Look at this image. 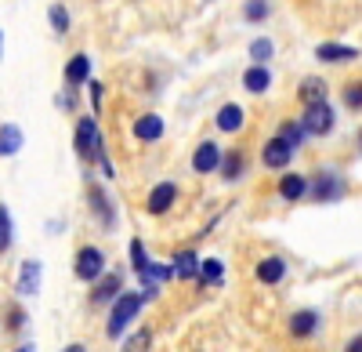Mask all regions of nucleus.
Here are the masks:
<instances>
[{
    "instance_id": "nucleus-3",
    "label": "nucleus",
    "mask_w": 362,
    "mask_h": 352,
    "mask_svg": "<svg viewBox=\"0 0 362 352\" xmlns=\"http://www.w3.org/2000/svg\"><path fill=\"white\" fill-rule=\"evenodd\" d=\"M102 269H105V254H102L98 247H83V251L76 254V276H80V280H98Z\"/></svg>"
},
{
    "instance_id": "nucleus-1",
    "label": "nucleus",
    "mask_w": 362,
    "mask_h": 352,
    "mask_svg": "<svg viewBox=\"0 0 362 352\" xmlns=\"http://www.w3.org/2000/svg\"><path fill=\"white\" fill-rule=\"evenodd\" d=\"M141 302H145V295H124V298H116V305H112V319H109V338H119V334H124V327L138 316Z\"/></svg>"
},
{
    "instance_id": "nucleus-19",
    "label": "nucleus",
    "mask_w": 362,
    "mask_h": 352,
    "mask_svg": "<svg viewBox=\"0 0 362 352\" xmlns=\"http://www.w3.org/2000/svg\"><path fill=\"white\" fill-rule=\"evenodd\" d=\"M315 324H319V316H315V312H297V316H293V324H290V331H293L297 338H308V334L315 331Z\"/></svg>"
},
{
    "instance_id": "nucleus-32",
    "label": "nucleus",
    "mask_w": 362,
    "mask_h": 352,
    "mask_svg": "<svg viewBox=\"0 0 362 352\" xmlns=\"http://www.w3.org/2000/svg\"><path fill=\"white\" fill-rule=\"evenodd\" d=\"M344 102H348V106L358 113V106H362V87H358V84H351L348 91H344Z\"/></svg>"
},
{
    "instance_id": "nucleus-6",
    "label": "nucleus",
    "mask_w": 362,
    "mask_h": 352,
    "mask_svg": "<svg viewBox=\"0 0 362 352\" xmlns=\"http://www.w3.org/2000/svg\"><path fill=\"white\" fill-rule=\"evenodd\" d=\"M174 196H177V186H174V182H160L153 193H148V211H153V215H163V211H170Z\"/></svg>"
},
{
    "instance_id": "nucleus-15",
    "label": "nucleus",
    "mask_w": 362,
    "mask_h": 352,
    "mask_svg": "<svg viewBox=\"0 0 362 352\" xmlns=\"http://www.w3.org/2000/svg\"><path fill=\"white\" fill-rule=\"evenodd\" d=\"M283 273H286L283 258H264L261 266H257V280H261V283H279Z\"/></svg>"
},
{
    "instance_id": "nucleus-10",
    "label": "nucleus",
    "mask_w": 362,
    "mask_h": 352,
    "mask_svg": "<svg viewBox=\"0 0 362 352\" xmlns=\"http://www.w3.org/2000/svg\"><path fill=\"white\" fill-rule=\"evenodd\" d=\"M268 84H272V73H268V66H250V69L243 73V87H247V91H254V95L268 91Z\"/></svg>"
},
{
    "instance_id": "nucleus-37",
    "label": "nucleus",
    "mask_w": 362,
    "mask_h": 352,
    "mask_svg": "<svg viewBox=\"0 0 362 352\" xmlns=\"http://www.w3.org/2000/svg\"><path fill=\"white\" fill-rule=\"evenodd\" d=\"M18 352H37V348H29V345H25V348H18Z\"/></svg>"
},
{
    "instance_id": "nucleus-29",
    "label": "nucleus",
    "mask_w": 362,
    "mask_h": 352,
    "mask_svg": "<svg viewBox=\"0 0 362 352\" xmlns=\"http://www.w3.org/2000/svg\"><path fill=\"white\" fill-rule=\"evenodd\" d=\"M268 15V0H247V18L250 22H261Z\"/></svg>"
},
{
    "instance_id": "nucleus-28",
    "label": "nucleus",
    "mask_w": 362,
    "mask_h": 352,
    "mask_svg": "<svg viewBox=\"0 0 362 352\" xmlns=\"http://www.w3.org/2000/svg\"><path fill=\"white\" fill-rule=\"evenodd\" d=\"M11 244V218H8V208H0V251H8Z\"/></svg>"
},
{
    "instance_id": "nucleus-13",
    "label": "nucleus",
    "mask_w": 362,
    "mask_h": 352,
    "mask_svg": "<svg viewBox=\"0 0 362 352\" xmlns=\"http://www.w3.org/2000/svg\"><path fill=\"white\" fill-rule=\"evenodd\" d=\"M300 102H305V106L326 102V80H319V76H308L305 84H300Z\"/></svg>"
},
{
    "instance_id": "nucleus-24",
    "label": "nucleus",
    "mask_w": 362,
    "mask_h": 352,
    "mask_svg": "<svg viewBox=\"0 0 362 352\" xmlns=\"http://www.w3.org/2000/svg\"><path fill=\"white\" fill-rule=\"evenodd\" d=\"M279 138H283L286 145H293V149H297V145L305 142V127L293 124V120H286V124H283V131H279Z\"/></svg>"
},
{
    "instance_id": "nucleus-36",
    "label": "nucleus",
    "mask_w": 362,
    "mask_h": 352,
    "mask_svg": "<svg viewBox=\"0 0 362 352\" xmlns=\"http://www.w3.org/2000/svg\"><path fill=\"white\" fill-rule=\"evenodd\" d=\"M66 352H83V345H69V348H66Z\"/></svg>"
},
{
    "instance_id": "nucleus-5",
    "label": "nucleus",
    "mask_w": 362,
    "mask_h": 352,
    "mask_svg": "<svg viewBox=\"0 0 362 352\" xmlns=\"http://www.w3.org/2000/svg\"><path fill=\"white\" fill-rule=\"evenodd\" d=\"M290 157H293V145H286L283 138H272V142L264 145V153H261L264 167H286Z\"/></svg>"
},
{
    "instance_id": "nucleus-25",
    "label": "nucleus",
    "mask_w": 362,
    "mask_h": 352,
    "mask_svg": "<svg viewBox=\"0 0 362 352\" xmlns=\"http://www.w3.org/2000/svg\"><path fill=\"white\" fill-rule=\"evenodd\" d=\"M196 269H199V276H203L206 283H218V280H221V261H218V258H206V261H199Z\"/></svg>"
},
{
    "instance_id": "nucleus-23",
    "label": "nucleus",
    "mask_w": 362,
    "mask_h": 352,
    "mask_svg": "<svg viewBox=\"0 0 362 352\" xmlns=\"http://www.w3.org/2000/svg\"><path fill=\"white\" fill-rule=\"evenodd\" d=\"M221 174H225L228 182H235L239 174H243V153H228L225 164H221Z\"/></svg>"
},
{
    "instance_id": "nucleus-12",
    "label": "nucleus",
    "mask_w": 362,
    "mask_h": 352,
    "mask_svg": "<svg viewBox=\"0 0 362 352\" xmlns=\"http://www.w3.org/2000/svg\"><path fill=\"white\" fill-rule=\"evenodd\" d=\"M37 287H40V261H22L18 290H22V295H37Z\"/></svg>"
},
{
    "instance_id": "nucleus-31",
    "label": "nucleus",
    "mask_w": 362,
    "mask_h": 352,
    "mask_svg": "<svg viewBox=\"0 0 362 352\" xmlns=\"http://www.w3.org/2000/svg\"><path fill=\"white\" fill-rule=\"evenodd\" d=\"M90 203H95V211L102 215V222H105V225H112V215H109V208H105V196H102L98 189L90 193Z\"/></svg>"
},
{
    "instance_id": "nucleus-18",
    "label": "nucleus",
    "mask_w": 362,
    "mask_h": 352,
    "mask_svg": "<svg viewBox=\"0 0 362 352\" xmlns=\"http://www.w3.org/2000/svg\"><path fill=\"white\" fill-rule=\"evenodd\" d=\"M87 76H90L87 55H73V58H69V66H66V80H69V84H83Z\"/></svg>"
},
{
    "instance_id": "nucleus-16",
    "label": "nucleus",
    "mask_w": 362,
    "mask_h": 352,
    "mask_svg": "<svg viewBox=\"0 0 362 352\" xmlns=\"http://www.w3.org/2000/svg\"><path fill=\"white\" fill-rule=\"evenodd\" d=\"M134 135L141 142H156L163 135V120H160V116H141V120L134 124Z\"/></svg>"
},
{
    "instance_id": "nucleus-2",
    "label": "nucleus",
    "mask_w": 362,
    "mask_h": 352,
    "mask_svg": "<svg viewBox=\"0 0 362 352\" xmlns=\"http://www.w3.org/2000/svg\"><path fill=\"white\" fill-rule=\"evenodd\" d=\"M300 127H305V135H326L334 131V109H329L326 102H315L305 109V120H300Z\"/></svg>"
},
{
    "instance_id": "nucleus-34",
    "label": "nucleus",
    "mask_w": 362,
    "mask_h": 352,
    "mask_svg": "<svg viewBox=\"0 0 362 352\" xmlns=\"http://www.w3.org/2000/svg\"><path fill=\"white\" fill-rule=\"evenodd\" d=\"M90 102H95V109H98V102H102V84H98V80L90 84Z\"/></svg>"
},
{
    "instance_id": "nucleus-9",
    "label": "nucleus",
    "mask_w": 362,
    "mask_h": 352,
    "mask_svg": "<svg viewBox=\"0 0 362 352\" xmlns=\"http://www.w3.org/2000/svg\"><path fill=\"white\" fill-rule=\"evenodd\" d=\"M315 58H322V62H351V58H358V51L355 47H341V44H319Z\"/></svg>"
},
{
    "instance_id": "nucleus-21",
    "label": "nucleus",
    "mask_w": 362,
    "mask_h": 352,
    "mask_svg": "<svg viewBox=\"0 0 362 352\" xmlns=\"http://www.w3.org/2000/svg\"><path fill=\"white\" fill-rule=\"evenodd\" d=\"M138 276L145 280V287H160V283L170 276V269H163V266H141Z\"/></svg>"
},
{
    "instance_id": "nucleus-35",
    "label": "nucleus",
    "mask_w": 362,
    "mask_h": 352,
    "mask_svg": "<svg viewBox=\"0 0 362 352\" xmlns=\"http://www.w3.org/2000/svg\"><path fill=\"white\" fill-rule=\"evenodd\" d=\"M348 352H362V341H358V338H355V341H351V345H348Z\"/></svg>"
},
{
    "instance_id": "nucleus-7",
    "label": "nucleus",
    "mask_w": 362,
    "mask_h": 352,
    "mask_svg": "<svg viewBox=\"0 0 362 352\" xmlns=\"http://www.w3.org/2000/svg\"><path fill=\"white\" fill-rule=\"evenodd\" d=\"M218 164H221V149H218L214 142H203L199 149H196V157H192V167H196L199 174H210Z\"/></svg>"
},
{
    "instance_id": "nucleus-33",
    "label": "nucleus",
    "mask_w": 362,
    "mask_h": 352,
    "mask_svg": "<svg viewBox=\"0 0 362 352\" xmlns=\"http://www.w3.org/2000/svg\"><path fill=\"white\" fill-rule=\"evenodd\" d=\"M131 258H134V269H141V266H148V258H145V251H141V244H138V240L131 244Z\"/></svg>"
},
{
    "instance_id": "nucleus-8",
    "label": "nucleus",
    "mask_w": 362,
    "mask_h": 352,
    "mask_svg": "<svg viewBox=\"0 0 362 352\" xmlns=\"http://www.w3.org/2000/svg\"><path fill=\"white\" fill-rule=\"evenodd\" d=\"M243 120H247V113H243V106H221V113H218V127L221 131H239V127H243Z\"/></svg>"
},
{
    "instance_id": "nucleus-20",
    "label": "nucleus",
    "mask_w": 362,
    "mask_h": 352,
    "mask_svg": "<svg viewBox=\"0 0 362 352\" xmlns=\"http://www.w3.org/2000/svg\"><path fill=\"white\" fill-rule=\"evenodd\" d=\"M119 283H124L119 276H105V280L95 287V295H90V298H95V305H98V302H109V298L116 295V290H119Z\"/></svg>"
},
{
    "instance_id": "nucleus-22",
    "label": "nucleus",
    "mask_w": 362,
    "mask_h": 352,
    "mask_svg": "<svg viewBox=\"0 0 362 352\" xmlns=\"http://www.w3.org/2000/svg\"><path fill=\"white\" fill-rule=\"evenodd\" d=\"M337 193H341V186H337L334 174H322V178L315 182V200H334Z\"/></svg>"
},
{
    "instance_id": "nucleus-27",
    "label": "nucleus",
    "mask_w": 362,
    "mask_h": 352,
    "mask_svg": "<svg viewBox=\"0 0 362 352\" xmlns=\"http://www.w3.org/2000/svg\"><path fill=\"white\" fill-rule=\"evenodd\" d=\"M148 345H153V334H148V331H138V334L127 338L124 352H148Z\"/></svg>"
},
{
    "instance_id": "nucleus-11",
    "label": "nucleus",
    "mask_w": 362,
    "mask_h": 352,
    "mask_svg": "<svg viewBox=\"0 0 362 352\" xmlns=\"http://www.w3.org/2000/svg\"><path fill=\"white\" fill-rule=\"evenodd\" d=\"M305 193H308V182L300 178V174H283V182H279V196H283V200L297 203Z\"/></svg>"
},
{
    "instance_id": "nucleus-17",
    "label": "nucleus",
    "mask_w": 362,
    "mask_h": 352,
    "mask_svg": "<svg viewBox=\"0 0 362 352\" xmlns=\"http://www.w3.org/2000/svg\"><path fill=\"white\" fill-rule=\"evenodd\" d=\"M196 266H199V258H196L192 251H185V254H177V258H174L170 276H177V280H192V276H196Z\"/></svg>"
},
{
    "instance_id": "nucleus-26",
    "label": "nucleus",
    "mask_w": 362,
    "mask_h": 352,
    "mask_svg": "<svg viewBox=\"0 0 362 352\" xmlns=\"http://www.w3.org/2000/svg\"><path fill=\"white\" fill-rule=\"evenodd\" d=\"M250 58H254V66H264L268 58H272V40H264V37L254 40V44H250Z\"/></svg>"
},
{
    "instance_id": "nucleus-14",
    "label": "nucleus",
    "mask_w": 362,
    "mask_h": 352,
    "mask_svg": "<svg viewBox=\"0 0 362 352\" xmlns=\"http://www.w3.org/2000/svg\"><path fill=\"white\" fill-rule=\"evenodd\" d=\"M22 149V131L15 124H4L0 127V157H11Z\"/></svg>"
},
{
    "instance_id": "nucleus-4",
    "label": "nucleus",
    "mask_w": 362,
    "mask_h": 352,
    "mask_svg": "<svg viewBox=\"0 0 362 352\" xmlns=\"http://www.w3.org/2000/svg\"><path fill=\"white\" fill-rule=\"evenodd\" d=\"M95 149H98V127H95V120H90V116H83L80 127H76V153H80V157H90Z\"/></svg>"
},
{
    "instance_id": "nucleus-30",
    "label": "nucleus",
    "mask_w": 362,
    "mask_h": 352,
    "mask_svg": "<svg viewBox=\"0 0 362 352\" xmlns=\"http://www.w3.org/2000/svg\"><path fill=\"white\" fill-rule=\"evenodd\" d=\"M51 25L58 29V33H66V29H69V15H66L62 4H54V8H51Z\"/></svg>"
}]
</instances>
